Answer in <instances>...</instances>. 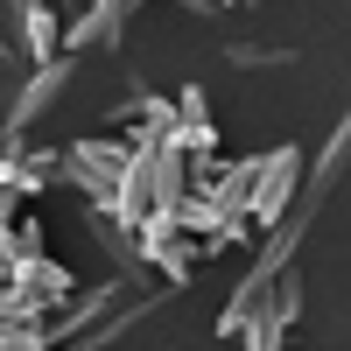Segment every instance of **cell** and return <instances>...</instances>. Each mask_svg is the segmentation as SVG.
<instances>
[{
    "label": "cell",
    "mask_w": 351,
    "mask_h": 351,
    "mask_svg": "<svg viewBox=\"0 0 351 351\" xmlns=\"http://www.w3.org/2000/svg\"><path fill=\"white\" fill-rule=\"evenodd\" d=\"M64 77H71V64H56V56H49V64H43V77H36V84H28V92L14 99V127H28V120H36V112L56 99V84H64Z\"/></svg>",
    "instance_id": "1"
}]
</instances>
